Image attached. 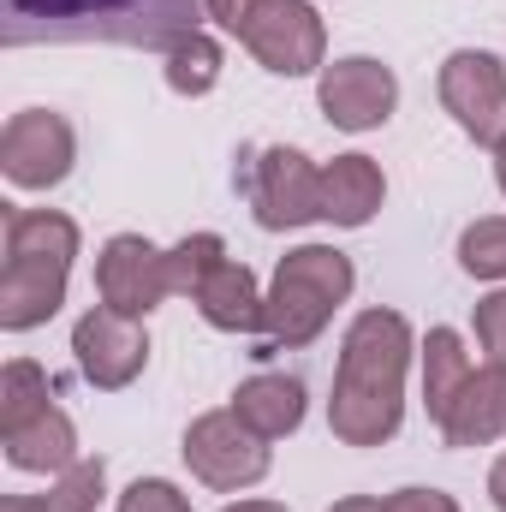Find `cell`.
Listing matches in <instances>:
<instances>
[{"mask_svg":"<svg viewBox=\"0 0 506 512\" xmlns=\"http://www.w3.org/2000/svg\"><path fill=\"white\" fill-rule=\"evenodd\" d=\"M227 262V245H221V233H191V239H179L173 251H167V274H173V292L179 298H197V286L215 274Z\"/></svg>","mask_w":506,"mask_h":512,"instance_id":"23","label":"cell"},{"mask_svg":"<svg viewBox=\"0 0 506 512\" xmlns=\"http://www.w3.org/2000/svg\"><path fill=\"white\" fill-rule=\"evenodd\" d=\"M72 352H78V376H84V382L102 387V393H120V387H131L143 376V364H149V334H143L137 316H120V310L96 304V310L78 316Z\"/></svg>","mask_w":506,"mask_h":512,"instance_id":"11","label":"cell"},{"mask_svg":"<svg viewBox=\"0 0 506 512\" xmlns=\"http://www.w3.org/2000/svg\"><path fill=\"white\" fill-rule=\"evenodd\" d=\"M233 411L251 423L262 441H280V435H292L304 423V382L298 376H280V370H262L251 382H239Z\"/></svg>","mask_w":506,"mask_h":512,"instance_id":"17","label":"cell"},{"mask_svg":"<svg viewBox=\"0 0 506 512\" xmlns=\"http://www.w3.org/2000/svg\"><path fill=\"white\" fill-rule=\"evenodd\" d=\"M381 507L387 512H459V501L441 495V489H393Z\"/></svg>","mask_w":506,"mask_h":512,"instance_id":"26","label":"cell"},{"mask_svg":"<svg viewBox=\"0 0 506 512\" xmlns=\"http://www.w3.org/2000/svg\"><path fill=\"white\" fill-rule=\"evenodd\" d=\"M495 179H501V191H506V143L495 149Z\"/></svg>","mask_w":506,"mask_h":512,"instance_id":"30","label":"cell"},{"mask_svg":"<svg viewBox=\"0 0 506 512\" xmlns=\"http://www.w3.org/2000/svg\"><path fill=\"white\" fill-rule=\"evenodd\" d=\"M316 102H322L328 126L376 131L399 108V78H393V66H381L370 54H346V60H334V66L316 72Z\"/></svg>","mask_w":506,"mask_h":512,"instance_id":"10","label":"cell"},{"mask_svg":"<svg viewBox=\"0 0 506 512\" xmlns=\"http://www.w3.org/2000/svg\"><path fill=\"white\" fill-rule=\"evenodd\" d=\"M328 512H387L381 501H370V495H346V501H334Z\"/></svg>","mask_w":506,"mask_h":512,"instance_id":"28","label":"cell"},{"mask_svg":"<svg viewBox=\"0 0 506 512\" xmlns=\"http://www.w3.org/2000/svg\"><path fill=\"white\" fill-rule=\"evenodd\" d=\"M471 370L477 364H471L459 328H429V340H423V405H429V423L447 417V405L459 399V387H465Z\"/></svg>","mask_w":506,"mask_h":512,"instance_id":"18","label":"cell"},{"mask_svg":"<svg viewBox=\"0 0 506 512\" xmlns=\"http://www.w3.org/2000/svg\"><path fill=\"white\" fill-rule=\"evenodd\" d=\"M78 256V221L60 209H6V268H0V328L30 334L66 304Z\"/></svg>","mask_w":506,"mask_h":512,"instance_id":"3","label":"cell"},{"mask_svg":"<svg viewBox=\"0 0 506 512\" xmlns=\"http://www.w3.org/2000/svg\"><path fill=\"white\" fill-rule=\"evenodd\" d=\"M435 429H441L447 447H489V441H501L506 435V364L501 358H489V364H477L465 376L459 399L447 405V417Z\"/></svg>","mask_w":506,"mask_h":512,"instance_id":"13","label":"cell"},{"mask_svg":"<svg viewBox=\"0 0 506 512\" xmlns=\"http://www.w3.org/2000/svg\"><path fill=\"white\" fill-rule=\"evenodd\" d=\"M459 268L471 280H506V215H483L459 233Z\"/></svg>","mask_w":506,"mask_h":512,"instance_id":"22","label":"cell"},{"mask_svg":"<svg viewBox=\"0 0 506 512\" xmlns=\"http://www.w3.org/2000/svg\"><path fill=\"white\" fill-rule=\"evenodd\" d=\"M387 197V179L370 155H334L322 167V221L334 227H370Z\"/></svg>","mask_w":506,"mask_h":512,"instance_id":"15","label":"cell"},{"mask_svg":"<svg viewBox=\"0 0 506 512\" xmlns=\"http://www.w3.org/2000/svg\"><path fill=\"white\" fill-rule=\"evenodd\" d=\"M489 501H495V507L506 512V453L495 459V471H489Z\"/></svg>","mask_w":506,"mask_h":512,"instance_id":"27","label":"cell"},{"mask_svg":"<svg viewBox=\"0 0 506 512\" xmlns=\"http://www.w3.org/2000/svg\"><path fill=\"white\" fill-rule=\"evenodd\" d=\"M0 441H6V465L30 471V477H60V471L78 465V429L60 405H48L42 417H30L24 429H12Z\"/></svg>","mask_w":506,"mask_h":512,"instance_id":"16","label":"cell"},{"mask_svg":"<svg viewBox=\"0 0 506 512\" xmlns=\"http://www.w3.org/2000/svg\"><path fill=\"white\" fill-rule=\"evenodd\" d=\"M48 405H54V376H48L42 364L12 358V364L0 370V435L24 429V423H30V417H42Z\"/></svg>","mask_w":506,"mask_h":512,"instance_id":"20","label":"cell"},{"mask_svg":"<svg viewBox=\"0 0 506 512\" xmlns=\"http://www.w3.org/2000/svg\"><path fill=\"white\" fill-rule=\"evenodd\" d=\"M108 489V465L102 459H78L72 471H60L48 483V495H6L0 512H96Z\"/></svg>","mask_w":506,"mask_h":512,"instance_id":"19","label":"cell"},{"mask_svg":"<svg viewBox=\"0 0 506 512\" xmlns=\"http://www.w3.org/2000/svg\"><path fill=\"white\" fill-rule=\"evenodd\" d=\"M352 286H358V268H352L346 251H334V245H298V251H286L280 268H274V280H268V322H262L268 340H262L256 358L310 346L334 322V310L352 298Z\"/></svg>","mask_w":506,"mask_h":512,"instance_id":"4","label":"cell"},{"mask_svg":"<svg viewBox=\"0 0 506 512\" xmlns=\"http://www.w3.org/2000/svg\"><path fill=\"white\" fill-rule=\"evenodd\" d=\"M209 18L239 36L274 78H310L328 66V30L310 0H209Z\"/></svg>","mask_w":506,"mask_h":512,"instance_id":"5","label":"cell"},{"mask_svg":"<svg viewBox=\"0 0 506 512\" xmlns=\"http://www.w3.org/2000/svg\"><path fill=\"white\" fill-rule=\"evenodd\" d=\"M239 191H245L262 233H298V227L322 221V167L304 149H286V143L245 149L239 155Z\"/></svg>","mask_w":506,"mask_h":512,"instance_id":"6","label":"cell"},{"mask_svg":"<svg viewBox=\"0 0 506 512\" xmlns=\"http://www.w3.org/2000/svg\"><path fill=\"white\" fill-rule=\"evenodd\" d=\"M96 292L108 310L120 316H149L161 298H173V274H167V251H155L143 233H114L102 256H96Z\"/></svg>","mask_w":506,"mask_h":512,"instance_id":"12","label":"cell"},{"mask_svg":"<svg viewBox=\"0 0 506 512\" xmlns=\"http://www.w3.org/2000/svg\"><path fill=\"white\" fill-rule=\"evenodd\" d=\"M197 316L209 322V328H221V334H262V322H268V292L256 286V274L245 262H221L203 286H197Z\"/></svg>","mask_w":506,"mask_h":512,"instance_id":"14","label":"cell"},{"mask_svg":"<svg viewBox=\"0 0 506 512\" xmlns=\"http://www.w3.org/2000/svg\"><path fill=\"white\" fill-rule=\"evenodd\" d=\"M215 84H221V42L197 30V36H185V42L167 54V90L197 102V96H209Z\"/></svg>","mask_w":506,"mask_h":512,"instance_id":"21","label":"cell"},{"mask_svg":"<svg viewBox=\"0 0 506 512\" xmlns=\"http://www.w3.org/2000/svg\"><path fill=\"white\" fill-rule=\"evenodd\" d=\"M72 161H78V137L54 108H24L0 131V173L18 191H54L72 173Z\"/></svg>","mask_w":506,"mask_h":512,"instance_id":"9","label":"cell"},{"mask_svg":"<svg viewBox=\"0 0 506 512\" xmlns=\"http://www.w3.org/2000/svg\"><path fill=\"white\" fill-rule=\"evenodd\" d=\"M411 322L399 310L352 316L340 340V370L328 399V429L346 447H387L405 423V370H411Z\"/></svg>","mask_w":506,"mask_h":512,"instance_id":"1","label":"cell"},{"mask_svg":"<svg viewBox=\"0 0 506 512\" xmlns=\"http://www.w3.org/2000/svg\"><path fill=\"white\" fill-rule=\"evenodd\" d=\"M471 328H477V346H483L489 358H501V364H506V286H501V292H489V298H477Z\"/></svg>","mask_w":506,"mask_h":512,"instance_id":"25","label":"cell"},{"mask_svg":"<svg viewBox=\"0 0 506 512\" xmlns=\"http://www.w3.org/2000/svg\"><path fill=\"white\" fill-rule=\"evenodd\" d=\"M209 18V0H0V36L6 48L36 42H120L173 54L185 36H197Z\"/></svg>","mask_w":506,"mask_h":512,"instance_id":"2","label":"cell"},{"mask_svg":"<svg viewBox=\"0 0 506 512\" xmlns=\"http://www.w3.org/2000/svg\"><path fill=\"white\" fill-rule=\"evenodd\" d=\"M179 453H185L191 477H197V483H209V489H221V495H239V489L262 483V477H268V465H274L268 441L256 435L233 405L203 411V417L185 429V447H179Z\"/></svg>","mask_w":506,"mask_h":512,"instance_id":"7","label":"cell"},{"mask_svg":"<svg viewBox=\"0 0 506 512\" xmlns=\"http://www.w3.org/2000/svg\"><path fill=\"white\" fill-rule=\"evenodd\" d=\"M120 512H191V501L167 477H137L126 495H120Z\"/></svg>","mask_w":506,"mask_h":512,"instance_id":"24","label":"cell"},{"mask_svg":"<svg viewBox=\"0 0 506 512\" xmlns=\"http://www.w3.org/2000/svg\"><path fill=\"white\" fill-rule=\"evenodd\" d=\"M441 108L453 114V126L465 131L471 143L483 149H501L506 143V66L489 48H459L441 60Z\"/></svg>","mask_w":506,"mask_h":512,"instance_id":"8","label":"cell"},{"mask_svg":"<svg viewBox=\"0 0 506 512\" xmlns=\"http://www.w3.org/2000/svg\"><path fill=\"white\" fill-rule=\"evenodd\" d=\"M221 512H286L280 501H233V507H221Z\"/></svg>","mask_w":506,"mask_h":512,"instance_id":"29","label":"cell"}]
</instances>
